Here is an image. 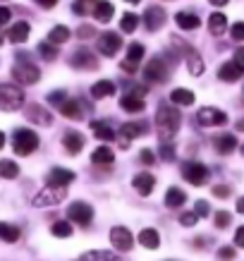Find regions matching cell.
Returning a JSON list of instances; mask_svg holds the SVG:
<instances>
[{
    "label": "cell",
    "instance_id": "1",
    "mask_svg": "<svg viewBox=\"0 0 244 261\" xmlns=\"http://www.w3.org/2000/svg\"><path fill=\"white\" fill-rule=\"evenodd\" d=\"M180 122H182V113L175 106L160 103V108L156 113V127L160 129V137L163 139H173L175 132L180 129Z\"/></svg>",
    "mask_w": 244,
    "mask_h": 261
},
{
    "label": "cell",
    "instance_id": "2",
    "mask_svg": "<svg viewBox=\"0 0 244 261\" xmlns=\"http://www.w3.org/2000/svg\"><path fill=\"white\" fill-rule=\"evenodd\" d=\"M12 77H15L17 84L22 87H29V84H36L41 80L39 67L29 60V53H19L17 56V63L12 65Z\"/></svg>",
    "mask_w": 244,
    "mask_h": 261
},
{
    "label": "cell",
    "instance_id": "3",
    "mask_svg": "<svg viewBox=\"0 0 244 261\" xmlns=\"http://www.w3.org/2000/svg\"><path fill=\"white\" fill-rule=\"evenodd\" d=\"M12 149L19 156H29L32 151L39 149V135L34 129H26V127H19L12 132Z\"/></svg>",
    "mask_w": 244,
    "mask_h": 261
},
{
    "label": "cell",
    "instance_id": "4",
    "mask_svg": "<svg viewBox=\"0 0 244 261\" xmlns=\"http://www.w3.org/2000/svg\"><path fill=\"white\" fill-rule=\"evenodd\" d=\"M24 106V91L15 84H0V111L15 113Z\"/></svg>",
    "mask_w": 244,
    "mask_h": 261
},
{
    "label": "cell",
    "instance_id": "5",
    "mask_svg": "<svg viewBox=\"0 0 244 261\" xmlns=\"http://www.w3.org/2000/svg\"><path fill=\"white\" fill-rule=\"evenodd\" d=\"M67 197V190L65 187H56V185H46L43 190L34 197V201L32 204L34 206H39V208H43V206H56V204H60L63 199Z\"/></svg>",
    "mask_w": 244,
    "mask_h": 261
},
{
    "label": "cell",
    "instance_id": "6",
    "mask_svg": "<svg viewBox=\"0 0 244 261\" xmlns=\"http://www.w3.org/2000/svg\"><path fill=\"white\" fill-rule=\"evenodd\" d=\"M173 43L175 46H180L182 58H184V63H187V70L192 72L194 77H199V74L204 72V60H201V56H199L189 43H184V41H180V39H173Z\"/></svg>",
    "mask_w": 244,
    "mask_h": 261
},
{
    "label": "cell",
    "instance_id": "7",
    "mask_svg": "<svg viewBox=\"0 0 244 261\" xmlns=\"http://www.w3.org/2000/svg\"><path fill=\"white\" fill-rule=\"evenodd\" d=\"M144 80L151 84H160L168 80V67L163 63V58H151L149 63L144 65Z\"/></svg>",
    "mask_w": 244,
    "mask_h": 261
},
{
    "label": "cell",
    "instance_id": "8",
    "mask_svg": "<svg viewBox=\"0 0 244 261\" xmlns=\"http://www.w3.org/2000/svg\"><path fill=\"white\" fill-rule=\"evenodd\" d=\"M197 120L201 127H221L228 122V115L221 111V108H213V106H206L197 113Z\"/></svg>",
    "mask_w": 244,
    "mask_h": 261
},
{
    "label": "cell",
    "instance_id": "9",
    "mask_svg": "<svg viewBox=\"0 0 244 261\" xmlns=\"http://www.w3.org/2000/svg\"><path fill=\"white\" fill-rule=\"evenodd\" d=\"M67 216H70V221L77 223V225H89L91 218H94V208H91L87 201H72L70 208H67Z\"/></svg>",
    "mask_w": 244,
    "mask_h": 261
},
{
    "label": "cell",
    "instance_id": "10",
    "mask_svg": "<svg viewBox=\"0 0 244 261\" xmlns=\"http://www.w3.org/2000/svg\"><path fill=\"white\" fill-rule=\"evenodd\" d=\"M182 175H184V180H187V182H192V185L201 187V185L208 180V168H206L204 163H199V161H192V163H184Z\"/></svg>",
    "mask_w": 244,
    "mask_h": 261
},
{
    "label": "cell",
    "instance_id": "11",
    "mask_svg": "<svg viewBox=\"0 0 244 261\" xmlns=\"http://www.w3.org/2000/svg\"><path fill=\"white\" fill-rule=\"evenodd\" d=\"M111 245L118 249V252H129L134 245V238L132 232L127 228H122V225H115V228L111 230Z\"/></svg>",
    "mask_w": 244,
    "mask_h": 261
},
{
    "label": "cell",
    "instance_id": "12",
    "mask_svg": "<svg viewBox=\"0 0 244 261\" xmlns=\"http://www.w3.org/2000/svg\"><path fill=\"white\" fill-rule=\"evenodd\" d=\"M122 48V39L115 32H105L98 36V53L101 56H115Z\"/></svg>",
    "mask_w": 244,
    "mask_h": 261
},
{
    "label": "cell",
    "instance_id": "13",
    "mask_svg": "<svg viewBox=\"0 0 244 261\" xmlns=\"http://www.w3.org/2000/svg\"><path fill=\"white\" fill-rule=\"evenodd\" d=\"M26 120L34 122V125H41V127H48L53 122V113H48L41 103H32V106H26Z\"/></svg>",
    "mask_w": 244,
    "mask_h": 261
},
{
    "label": "cell",
    "instance_id": "14",
    "mask_svg": "<svg viewBox=\"0 0 244 261\" xmlns=\"http://www.w3.org/2000/svg\"><path fill=\"white\" fill-rule=\"evenodd\" d=\"M70 65H72V67H77V70H96V67H98V60L91 56V50H87V48H79L77 53H72Z\"/></svg>",
    "mask_w": 244,
    "mask_h": 261
},
{
    "label": "cell",
    "instance_id": "15",
    "mask_svg": "<svg viewBox=\"0 0 244 261\" xmlns=\"http://www.w3.org/2000/svg\"><path fill=\"white\" fill-rule=\"evenodd\" d=\"M149 132V125L144 122V120H139V122H125V125L120 127V137H122V144L132 142V139H139L142 135H146Z\"/></svg>",
    "mask_w": 244,
    "mask_h": 261
},
{
    "label": "cell",
    "instance_id": "16",
    "mask_svg": "<svg viewBox=\"0 0 244 261\" xmlns=\"http://www.w3.org/2000/svg\"><path fill=\"white\" fill-rule=\"evenodd\" d=\"M166 24V10L163 8H149L144 12V27L149 29V32H158L160 27Z\"/></svg>",
    "mask_w": 244,
    "mask_h": 261
},
{
    "label": "cell",
    "instance_id": "17",
    "mask_svg": "<svg viewBox=\"0 0 244 261\" xmlns=\"http://www.w3.org/2000/svg\"><path fill=\"white\" fill-rule=\"evenodd\" d=\"M132 187L142 197H149L151 192H153V187H156V177L151 173H139V175H134V180H132Z\"/></svg>",
    "mask_w": 244,
    "mask_h": 261
},
{
    "label": "cell",
    "instance_id": "18",
    "mask_svg": "<svg viewBox=\"0 0 244 261\" xmlns=\"http://www.w3.org/2000/svg\"><path fill=\"white\" fill-rule=\"evenodd\" d=\"M72 180H74V173L67 168H53L48 173V185H56V187H67Z\"/></svg>",
    "mask_w": 244,
    "mask_h": 261
},
{
    "label": "cell",
    "instance_id": "19",
    "mask_svg": "<svg viewBox=\"0 0 244 261\" xmlns=\"http://www.w3.org/2000/svg\"><path fill=\"white\" fill-rule=\"evenodd\" d=\"M60 113H63L67 120H82L84 118V106L82 101H74V98H65V103L60 106Z\"/></svg>",
    "mask_w": 244,
    "mask_h": 261
},
{
    "label": "cell",
    "instance_id": "20",
    "mask_svg": "<svg viewBox=\"0 0 244 261\" xmlns=\"http://www.w3.org/2000/svg\"><path fill=\"white\" fill-rule=\"evenodd\" d=\"M175 22H177V27L184 29V32H192V29H199V27H201V19H199L194 12H184V10L175 15Z\"/></svg>",
    "mask_w": 244,
    "mask_h": 261
},
{
    "label": "cell",
    "instance_id": "21",
    "mask_svg": "<svg viewBox=\"0 0 244 261\" xmlns=\"http://www.w3.org/2000/svg\"><path fill=\"white\" fill-rule=\"evenodd\" d=\"M91 132H94L101 142H113V139H115V132H113V127L108 120H96V122H91Z\"/></svg>",
    "mask_w": 244,
    "mask_h": 261
},
{
    "label": "cell",
    "instance_id": "22",
    "mask_svg": "<svg viewBox=\"0 0 244 261\" xmlns=\"http://www.w3.org/2000/svg\"><path fill=\"white\" fill-rule=\"evenodd\" d=\"M79 261H125L120 254H113L108 249H91V252H84Z\"/></svg>",
    "mask_w": 244,
    "mask_h": 261
},
{
    "label": "cell",
    "instance_id": "23",
    "mask_svg": "<svg viewBox=\"0 0 244 261\" xmlns=\"http://www.w3.org/2000/svg\"><path fill=\"white\" fill-rule=\"evenodd\" d=\"M113 15H115V8H113V3L108 0H96V8H94V17L98 19L101 24L111 22Z\"/></svg>",
    "mask_w": 244,
    "mask_h": 261
},
{
    "label": "cell",
    "instance_id": "24",
    "mask_svg": "<svg viewBox=\"0 0 244 261\" xmlns=\"http://www.w3.org/2000/svg\"><path fill=\"white\" fill-rule=\"evenodd\" d=\"M63 146L67 153H79V151L84 149V137L79 135V132H67V135L63 137Z\"/></svg>",
    "mask_w": 244,
    "mask_h": 261
},
{
    "label": "cell",
    "instance_id": "25",
    "mask_svg": "<svg viewBox=\"0 0 244 261\" xmlns=\"http://www.w3.org/2000/svg\"><path fill=\"white\" fill-rule=\"evenodd\" d=\"M144 98H139V96L134 94H125L122 98H120V108L127 113H144Z\"/></svg>",
    "mask_w": 244,
    "mask_h": 261
},
{
    "label": "cell",
    "instance_id": "26",
    "mask_svg": "<svg viewBox=\"0 0 244 261\" xmlns=\"http://www.w3.org/2000/svg\"><path fill=\"white\" fill-rule=\"evenodd\" d=\"M242 74H244V67H239L237 63H225L221 67V72H218V77L223 82H237Z\"/></svg>",
    "mask_w": 244,
    "mask_h": 261
},
{
    "label": "cell",
    "instance_id": "27",
    "mask_svg": "<svg viewBox=\"0 0 244 261\" xmlns=\"http://www.w3.org/2000/svg\"><path fill=\"white\" fill-rule=\"evenodd\" d=\"M208 29H211L213 36L225 34V29H228V17L223 15V12H213V15L208 17Z\"/></svg>",
    "mask_w": 244,
    "mask_h": 261
},
{
    "label": "cell",
    "instance_id": "28",
    "mask_svg": "<svg viewBox=\"0 0 244 261\" xmlns=\"http://www.w3.org/2000/svg\"><path fill=\"white\" fill-rule=\"evenodd\" d=\"M139 245L146 247V249H158L160 238H158V232L153 228H144L142 232H139Z\"/></svg>",
    "mask_w": 244,
    "mask_h": 261
},
{
    "label": "cell",
    "instance_id": "29",
    "mask_svg": "<svg viewBox=\"0 0 244 261\" xmlns=\"http://www.w3.org/2000/svg\"><path fill=\"white\" fill-rule=\"evenodd\" d=\"M170 101L175 106H192V103L197 101V96H194L192 89H175L173 94H170Z\"/></svg>",
    "mask_w": 244,
    "mask_h": 261
},
{
    "label": "cell",
    "instance_id": "30",
    "mask_svg": "<svg viewBox=\"0 0 244 261\" xmlns=\"http://www.w3.org/2000/svg\"><path fill=\"white\" fill-rule=\"evenodd\" d=\"M113 161H115V153H113L108 146H98V149L91 153V163H96V166H111Z\"/></svg>",
    "mask_w": 244,
    "mask_h": 261
},
{
    "label": "cell",
    "instance_id": "31",
    "mask_svg": "<svg viewBox=\"0 0 244 261\" xmlns=\"http://www.w3.org/2000/svg\"><path fill=\"white\" fill-rule=\"evenodd\" d=\"M8 39L12 41V43H24V41L29 39V24L26 22H17L12 29H10Z\"/></svg>",
    "mask_w": 244,
    "mask_h": 261
},
{
    "label": "cell",
    "instance_id": "32",
    "mask_svg": "<svg viewBox=\"0 0 244 261\" xmlns=\"http://www.w3.org/2000/svg\"><path fill=\"white\" fill-rule=\"evenodd\" d=\"M72 34L67 27H63V24H58V27H53L50 32H48V43H53V46H60V43H65V41L70 39Z\"/></svg>",
    "mask_w": 244,
    "mask_h": 261
},
{
    "label": "cell",
    "instance_id": "33",
    "mask_svg": "<svg viewBox=\"0 0 244 261\" xmlns=\"http://www.w3.org/2000/svg\"><path fill=\"white\" fill-rule=\"evenodd\" d=\"M111 94H115V84L111 80H101L91 87V96L94 98H105V96H111Z\"/></svg>",
    "mask_w": 244,
    "mask_h": 261
},
{
    "label": "cell",
    "instance_id": "34",
    "mask_svg": "<svg viewBox=\"0 0 244 261\" xmlns=\"http://www.w3.org/2000/svg\"><path fill=\"white\" fill-rule=\"evenodd\" d=\"M184 201H187V194H184L180 187H170V190L166 192V204L170 206V208H180Z\"/></svg>",
    "mask_w": 244,
    "mask_h": 261
},
{
    "label": "cell",
    "instance_id": "35",
    "mask_svg": "<svg viewBox=\"0 0 244 261\" xmlns=\"http://www.w3.org/2000/svg\"><path fill=\"white\" fill-rule=\"evenodd\" d=\"M237 149V137L235 135H223L215 139V151L218 153H230Z\"/></svg>",
    "mask_w": 244,
    "mask_h": 261
},
{
    "label": "cell",
    "instance_id": "36",
    "mask_svg": "<svg viewBox=\"0 0 244 261\" xmlns=\"http://www.w3.org/2000/svg\"><path fill=\"white\" fill-rule=\"evenodd\" d=\"M0 240L3 242H17L19 240V228L17 225H12V223H0Z\"/></svg>",
    "mask_w": 244,
    "mask_h": 261
},
{
    "label": "cell",
    "instance_id": "37",
    "mask_svg": "<svg viewBox=\"0 0 244 261\" xmlns=\"http://www.w3.org/2000/svg\"><path fill=\"white\" fill-rule=\"evenodd\" d=\"M17 175H19V166H17L15 161H10V159L0 161V177H5V180H15Z\"/></svg>",
    "mask_w": 244,
    "mask_h": 261
},
{
    "label": "cell",
    "instance_id": "38",
    "mask_svg": "<svg viewBox=\"0 0 244 261\" xmlns=\"http://www.w3.org/2000/svg\"><path fill=\"white\" fill-rule=\"evenodd\" d=\"M142 58H144V46H142V43H132V46L127 48V60H125V63H129V65H134V67H137Z\"/></svg>",
    "mask_w": 244,
    "mask_h": 261
},
{
    "label": "cell",
    "instance_id": "39",
    "mask_svg": "<svg viewBox=\"0 0 244 261\" xmlns=\"http://www.w3.org/2000/svg\"><path fill=\"white\" fill-rule=\"evenodd\" d=\"M137 24H139V17L134 15V12H125L122 19H120V29L127 32V34H132L134 29H137Z\"/></svg>",
    "mask_w": 244,
    "mask_h": 261
},
{
    "label": "cell",
    "instance_id": "40",
    "mask_svg": "<svg viewBox=\"0 0 244 261\" xmlns=\"http://www.w3.org/2000/svg\"><path fill=\"white\" fill-rule=\"evenodd\" d=\"M50 232H53L56 238H60V240L70 238V235H72V223H67V221H58V223H53Z\"/></svg>",
    "mask_w": 244,
    "mask_h": 261
},
{
    "label": "cell",
    "instance_id": "41",
    "mask_svg": "<svg viewBox=\"0 0 244 261\" xmlns=\"http://www.w3.org/2000/svg\"><path fill=\"white\" fill-rule=\"evenodd\" d=\"M39 53H41V58H46V60H56L58 58V50H56V46L53 43H39Z\"/></svg>",
    "mask_w": 244,
    "mask_h": 261
},
{
    "label": "cell",
    "instance_id": "42",
    "mask_svg": "<svg viewBox=\"0 0 244 261\" xmlns=\"http://www.w3.org/2000/svg\"><path fill=\"white\" fill-rule=\"evenodd\" d=\"M194 214H197V218H206V216L211 214V206H208V201L199 199V201H197V208H194Z\"/></svg>",
    "mask_w": 244,
    "mask_h": 261
},
{
    "label": "cell",
    "instance_id": "43",
    "mask_svg": "<svg viewBox=\"0 0 244 261\" xmlns=\"http://www.w3.org/2000/svg\"><path fill=\"white\" fill-rule=\"evenodd\" d=\"M230 221H232V216H230L228 211H218V214H215V228H228Z\"/></svg>",
    "mask_w": 244,
    "mask_h": 261
},
{
    "label": "cell",
    "instance_id": "44",
    "mask_svg": "<svg viewBox=\"0 0 244 261\" xmlns=\"http://www.w3.org/2000/svg\"><path fill=\"white\" fill-rule=\"evenodd\" d=\"M65 98H67L65 91H50V94H48V103H50V106H58V108L65 103Z\"/></svg>",
    "mask_w": 244,
    "mask_h": 261
},
{
    "label": "cell",
    "instance_id": "45",
    "mask_svg": "<svg viewBox=\"0 0 244 261\" xmlns=\"http://www.w3.org/2000/svg\"><path fill=\"white\" fill-rule=\"evenodd\" d=\"M197 214L194 211H187V214H182L180 216V225H184V228H192V225H197Z\"/></svg>",
    "mask_w": 244,
    "mask_h": 261
},
{
    "label": "cell",
    "instance_id": "46",
    "mask_svg": "<svg viewBox=\"0 0 244 261\" xmlns=\"http://www.w3.org/2000/svg\"><path fill=\"white\" fill-rule=\"evenodd\" d=\"M160 159L163 161H175V146L173 144H163V149H160Z\"/></svg>",
    "mask_w": 244,
    "mask_h": 261
},
{
    "label": "cell",
    "instance_id": "47",
    "mask_svg": "<svg viewBox=\"0 0 244 261\" xmlns=\"http://www.w3.org/2000/svg\"><path fill=\"white\" fill-rule=\"evenodd\" d=\"M218 259L221 261H232L235 259V247H223L221 252H218Z\"/></svg>",
    "mask_w": 244,
    "mask_h": 261
},
{
    "label": "cell",
    "instance_id": "48",
    "mask_svg": "<svg viewBox=\"0 0 244 261\" xmlns=\"http://www.w3.org/2000/svg\"><path fill=\"white\" fill-rule=\"evenodd\" d=\"M213 194H215L218 199H228L232 192H230L228 185H218V187H213Z\"/></svg>",
    "mask_w": 244,
    "mask_h": 261
},
{
    "label": "cell",
    "instance_id": "49",
    "mask_svg": "<svg viewBox=\"0 0 244 261\" xmlns=\"http://www.w3.org/2000/svg\"><path fill=\"white\" fill-rule=\"evenodd\" d=\"M139 161H142L144 166H151L153 161H156V156H153V151H149V149H144L142 153H139Z\"/></svg>",
    "mask_w": 244,
    "mask_h": 261
},
{
    "label": "cell",
    "instance_id": "50",
    "mask_svg": "<svg viewBox=\"0 0 244 261\" xmlns=\"http://www.w3.org/2000/svg\"><path fill=\"white\" fill-rule=\"evenodd\" d=\"M232 39H235V41H242L244 39V24L242 22L232 24Z\"/></svg>",
    "mask_w": 244,
    "mask_h": 261
},
{
    "label": "cell",
    "instance_id": "51",
    "mask_svg": "<svg viewBox=\"0 0 244 261\" xmlns=\"http://www.w3.org/2000/svg\"><path fill=\"white\" fill-rule=\"evenodd\" d=\"M79 39H89V36H94V27H89V24H84V27H79L77 29Z\"/></svg>",
    "mask_w": 244,
    "mask_h": 261
},
{
    "label": "cell",
    "instance_id": "52",
    "mask_svg": "<svg viewBox=\"0 0 244 261\" xmlns=\"http://www.w3.org/2000/svg\"><path fill=\"white\" fill-rule=\"evenodd\" d=\"M10 17H12V12L8 8H0V27H5L10 22Z\"/></svg>",
    "mask_w": 244,
    "mask_h": 261
},
{
    "label": "cell",
    "instance_id": "53",
    "mask_svg": "<svg viewBox=\"0 0 244 261\" xmlns=\"http://www.w3.org/2000/svg\"><path fill=\"white\" fill-rule=\"evenodd\" d=\"M235 245L237 247L244 245V228H237V232H235Z\"/></svg>",
    "mask_w": 244,
    "mask_h": 261
},
{
    "label": "cell",
    "instance_id": "54",
    "mask_svg": "<svg viewBox=\"0 0 244 261\" xmlns=\"http://www.w3.org/2000/svg\"><path fill=\"white\" fill-rule=\"evenodd\" d=\"M36 3H39L41 8H46V10H50V8H56L58 5V0H36Z\"/></svg>",
    "mask_w": 244,
    "mask_h": 261
},
{
    "label": "cell",
    "instance_id": "55",
    "mask_svg": "<svg viewBox=\"0 0 244 261\" xmlns=\"http://www.w3.org/2000/svg\"><path fill=\"white\" fill-rule=\"evenodd\" d=\"M72 10H74L77 15H87V8H84V3H74V5H72Z\"/></svg>",
    "mask_w": 244,
    "mask_h": 261
},
{
    "label": "cell",
    "instance_id": "56",
    "mask_svg": "<svg viewBox=\"0 0 244 261\" xmlns=\"http://www.w3.org/2000/svg\"><path fill=\"white\" fill-rule=\"evenodd\" d=\"M232 63H237V65H239V67H242V65H244V50H242V48H239V50H237V53H235V60H232Z\"/></svg>",
    "mask_w": 244,
    "mask_h": 261
},
{
    "label": "cell",
    "instance_id": "57",
    "mask_svg": "<svg viewBox=\"0 0 244 261\" xmlns=\"http://www.w3.org/2000/svg\"><path fill=\"white\" fill-rule=\"evenodd\" d=\"M211 5H215V8H223V5H228V0H208Z\"/></svg>",
    "mask_w": 244,
    "mask_h": 261
},
{
    "label": "cell",
    "instance_id": "58",
    "mask_svg": "<svg viewBox=\"0 0 244 261\" xmlns=\"http://www.w3.org/2000/svg\"><path fill=\"white\" fill-rule=\"evenodd\" d=\"M237 211H239V214L244 211V199H239V201H237Z\"/></svg>",
    "mask_w": 244,
    "mask_h": 261
},
{
    "label": "cell",
    "instance_id": "59",
    "mask_svg": "<svg viewBox=\"0 0 244 261\" xmlns=\"http://www.w3.org/2000/svg\"><path fill=\"white\" fill-rule=\"evenodd\" d=\"M5 146V132H0V149Z\"/></svg>",
    "mask_w": 244,
    "mask_h": 261
},
{
    "label": "cell",
    "instance_id": "60",
    "mask_svg": "<svg viewBox=\"0 0 244 261\" xmlns=\"http://www.w3.org/2000/svg\"><path fill=\"white\" fill-rule=\"evenodd\" d=\"M125 3H132V5H137V3H139V0H125Z\"/></svg>",
    "mask_w": 244,
    "mask_h": 261
},
{
    "label": "cell",
    "instance_id": "61",
    "mask_svg": "<svg viewBox=\"0 0 244 261\" xmlns=\"http://www.w3.org/2000/svg\"><path fill=\"white\" fill-rule=\"evenodd\" d=\"M77 3H96V0H77Z\"/></svg>",
    "mask_w": 244,
    "mask_h": 261
},
{
    "label": "cell",
    "instance_id": "62",
    "mask_svg": "<svg viewBox=\"0 0 244 261\" xmlns=\"http://www.w3.org/2000/svg\"><path fill=\"white\" fill-rule=\"evenodd\" d=\"M0 46H3V36H0Z\"/></svg>",
    "mask_w": 244,
    "mask_h": 261
}]
</instances>
